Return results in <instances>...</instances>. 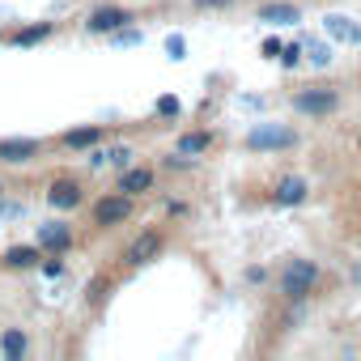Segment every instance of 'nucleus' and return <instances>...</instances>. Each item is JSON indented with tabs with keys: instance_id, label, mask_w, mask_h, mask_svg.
Masks as SVG:
<instances>
[{
	"instance_id": "1",
	"label": "nucleus",
	"mask_w": 361,
	"mask_h": 361,
	"mask_svg": "<svg viewBox=\"0 0 361 361\" xmlns=\"http://www.w3.org/2000/svg\"><path fill=\"white\" fill-rule=\"evenodd\" d=\"M314 281H319V268L310 264V259H293L289 268H285V276H281V293L285 298H306L310 289H314Z\"/></svg>"
},
{
	"instance_id": "2",
	"label": "nucleus",
	"mask_w": 361,
	"mask_h": 361,
	"mask_svg": "<svg viewBox=\"0 0 361 361\" xmlns=\"http://www.w3.org/2000/svg\"><path fill=\"white\" fill-rule=\"evenodd\" d=\"M128 213H132L128 192H123V196H102V200L94 204V221H98V226H123Z\"/></svg>"
},
{
	"instance_id": "3",
	"label": "nucleus",
	"mask_w": 361,
	"mask_h": 361,
	"mask_svg": "<svg viewBox=\"0 0 361 361\" xmlns=\"http://www.w3.org/2000/svg\"><path fill=\"white\" fill-rule=\"evenodd\" d=\"M293 140H298L293 128H272V123H268V128H255V132L247 136L251 149H289Z\"/></svg>"
},
{
	"instance_id": "4",
	"label": "nucleus",
	"mask_w": 361,
	"mask_h": 361,
	"mask_svg": "<svg viewBox=\"0 0 361 361\" xmlns=\"http://www.w3.org/2000/svg\"><path fill=\"white\" fill-rule=\"evenodd\" d=\"M123 22H132V18H128V9L106 5V9H94L85 26H90V35H111V30H123Z\"/></svg>"
},
{
	"instance_id": "5",
	"label": "nucleus",
	"mask_w": 361,
	"mask_h": 361,
	"mask_svg": "<svg viewBox=\"0 0 361 361\" xmlns=\"http://www.w3.org/2000/svg\"><path fill=\"white\" fill-rule=\"evenodd\" d=\"M336 94L331 90H306V94H298L293 98V106L302 111V115H327V111H336Z\"/></svg>"
},
{
	"instance_id": "6",
	"label": "nucleus",
	"mask_w": 361,
	"mask_h": 361,
	"mask_svg": "<svg viewBox=\"0 0 361 361\" xmlns=\"http://www.w3.org/2000/svg\"><path fill=\"white\" fill-rule=\"evenodd\" d=\"M157 251H161V234H157V230H149V234H140V238L128 247V255H123V259H128L132 268H145L149 259H157Z\"/></svg>"
},
{
	"instance_id": "7",
	"label": "nucleus",
	"mask_w": 361,
	"mask_h": 361,
	"mask_svg": "<svg viewBox=\"0 0 361 361\" xmlns=\"http://www.w3.org/2000/svg\"><path fill=\"white\" fill-rule=\"evenodd\" d=\"M323 30H327L331 39H340V43H348V47H361V26H357L353 18H340V13H327V18H323Z\"/></svg>"
},
{
	"instance_id": "8",
	"label": "nucleus",
	"mask_w": 361,
	"mask_h": 361,
	"mask_svg": "<svg viewBox=\"0 0 361 361\" xmlns=\"http://www.w3.org/2000/svg\"><path fill=\"white\" fill-rule=\"evenodd\" d=\"M302 13H298V5H289V0H268V5H259V22H268V26H293Z\"/></svg>"
},
{
	"instance_id": "9",
	"label": "nucleus",
	"mask_w": 361,
	"mask_h": 361,
	"mask_svg": "<svg viewBox=\"0 0 361 361\" xmlns=\"http://www.w3.org/2000/svg\"><path fill=\"white\" fill-rule=\"evenodd\" d=\"M39 153V140L18 136V140H0V161H30Z\"/></svg>"
},
{
	"instance_id": "10",
	"label": "nucleus",
	"mask_w": 361,
	"mask_h": 361,
	"mask_svg": "<svg viewBox=\"0 0 361 361\" xmlns=\"http://www.w3.org/2000/svg\"><path fill=\"white\" fill-rule=\"evenodd\" d=\"M47 204L51 209H77L81 204V188L68 183V178H60V183H51V192H47Z\"/></svg>"
},
{
	"instance_id": "11",
	"label": "nucleus",
	"mask_w": 361,
	"mask_h": 361,
	"mask_svg": "<svg viewBox=\"0 0 361 361\" xmlns=\"http://www.w3.org/2000/svg\"><path fill=\"white\" fill-rule=\"evenodd\" d=\"M272 200H276V204H302V200H306V178H298V174L281 178L276 192H272Z\"/></svg>"
},
{
	"instance_id": "12",
	"label": "nucleus",
	"mask_w": 361,
	"mask_h": 361,
	"mask_svg": "<svg viewBox=\"0 0 361 361\" xmlns=\"http://www.w3.org/2000/svg\"><path fill=\"white\" fill-rule=\"evenodd\" d=\"M26 348H30V340H26V331H18V327H9L5 336H0V353H5L9 361H22Z\"/></svg>"
},
{
	"instance_id": "13",
	"label": "nucleus",
	"mask_w": 361,
	"mask_h": 361,
	"mask_svg": "<svg viewBox=\"0 0 361 361\" xmlns=\"http://www.w3.org/2000/svg\"><path fill=\"white\" fill-rule=\"evenodd\" d=\"M39 243H43V247H51V251H64V247L73 243V234H68V226L51 221V226H39Z\"/></svg>"
},
{
	"instance_id": "14",
	"label": "nucleus",
	"mask_w": 361,
	"mask_h": 361,
	"mask_svg": "<svg viewBox=\"0 0 361 361\" xmlns=\"http://www.w3.org/2000/svg\"><path fill=\"white\" fill-rule=\"evenodd\" d=\"M64 145L68 149H94L98 145V128H73V132H64Z\"/></svg>"
},
{
	"instance_id": "15",
	"label": "nucleus",
	"mask_w": 361,
	"mask_h": 361,
	"mask_svg": "<svg viewBox=\"0 0 361 361\" xmlns=\"http://www.w3.org/2000/svg\"><path fill=\"white\" fill-rule=\"evenodd\" d=\"M149 183H153V174H149V170H128L119 188H123L128 196H136V192H149Z\"/></svg>"
},
{
	"instance_id": "16",
	"label": "nucleus",
	"mask_w": 361,
	"mask_h": 361,
	"mask_svg": "<svg viewBox=\"0 0 361 361\" xmlns=\"http://www.w3.org/2000/svg\"><path fill=\"white\" fill-rule=\"evenodd\" d=\"M39 259V247H13V251H5V264L9 268H30Z\"/></svg>"
},
{
	"instance_id": "17",
	"label": "nucleus",
	"mask_w": 361,
	"mask_h": 361,
	"mask_svg": "<svg viewBox=\"0 0 361 361\" xmlns=\"http://www.w3.org/2000/svg\"><path fill=\"white\" fill-rule=\"evenodd\" d=\"M209 149V132H188L183 140H178V153L183 157H192V153H204Z\"/></svg>"
},
{
	"instance_id": "18",
	"label": "nucleus",
	"mask_w": 361,
	"mask_h": 361,
	"mask_svg": "<svg viewBox=\"0 0 361 361\" xmlns=\"http://www.w3.org/2000/svg\"><path fill=\"white\" fill-rule=\"evenodd\" d=\"M306 56H310L314 68H327V64H331V47H327V43H306Z\"/></svg>"
},
{
	"instance_id": "19",
	"label": "nucleus",
	"mask_w": 361,
	"mask_h": 361,
	"mask_svg": "<svg viewBox=\"0 0 361 361\" xmlns=\"http://www.w3.org/2000/svg\"><path fill=\"white\" fill-rule=\"evenodd\" d=\"M47 35H51V26L43 22V26H30V30H22V35H18V43H22V47H30V43H39V39H47Z\"/></svg>"
},
{
	"instance_id": "20",
	"label": "nucleus",
	"mask_w": 361,
	"mask_h": 361,
	"mask_svg": "<svg viewBox=\"0 0 361 361\" xmlns=\"http://www.w3.org/2000/svg\"><path fill=\"white\" fill-rule=\"evenodd\" d=\"M302 56H306V43H289V47H285V56H281V60H285V64H289V68H293V64H302Z\"/></svg>"
},
{
	"instance_id": "21",
	"label": "nucleus",
	"mask_w": 361,
	"mask_h": 361,
	"mask_svg": "<svg viewBox=\"0 0 361 361\" xmlns=\"http://www.w3.org/2000/svg\"><path fill=\"white\" fill-rule=\"evenodd\" d=\"M166 51H170L174 60H183V51H188V43H183V39H178V35H170V39H166Z\"/></svg>"
},
{
	"instance_id": "22",
	"label": "nucleus",
	"mask_w": 361,
	"mask_h": 361,
	"mask_svg": "<svg viewBox=\"0 0 361 361\" xmlns=\"http://www.w3.org/2000/svg\"><path fill=\"white\" fill-rule=\"evenodd\" d=\"M157 106H161V115H174V111H178V102H174V98H161Z\"/></svg>"
}]
</instances>
